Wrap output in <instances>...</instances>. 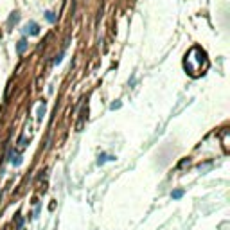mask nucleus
<instances>
[{"label":"nucleus","mask_w":230,"mask_h":230,"mask_svg":"<svg viewBox=\"0 0 230 230\" xmlns=\"http://www.w3.org/2000/svg\"><path fill=\"white\" fill-rule=\"evenodd\" d=\"M45 18H47L49 22H54V20H56V16H54V13H50V11H49V13L45 14Z\"/></svg>","instance_id":"5"},{"label":"nucleus","mask_w":230,"mask_h":230,"mask_svg":"<svg viewBox=\"0 0 230 230\" xmlns=\"http://www.w3.org/2000/svg\"><path fill=\"white\" fill-rule=\"evenodd\" d=\"M86 113H88V108H86V106H83V108H81V111H79V122H77V131H79V129L83 128V124H84Z\"/></svg>","instance_id":"3"},{"label":"nucleus","mask_w":230,"mask_h":230,"mask_svg":"<svg viewBox=\"0 0 230 230\" xmlns=\"http://www.w3.org/2000/svg\"><path fill=\"white\" fill-rule=\"evenodd\" d=\"M25 33H29V34H38L40 33V27H38V23H34V22H29L27 25H25Z\"/></svg>","instance_id":"2"},{"label":"nucleus","mask_w":230,"mask_h":230,"mask_svg":"<svg viewBox=\"0 0 230 230\" xmlns=\"http://www.w3.org/2000/svg\"><path fill=\"white\" fill-rule=\"evenodd\" d=\"M25 49H27V41H25V40H20V41H18V52H23Z\"/></svg>","instance_id":"4"},{"label":"nucleus","mask_w":230,"mask_h":230,"mask_svg":"<svg viewBox=\"0 0 230 230\" xmlns=\"http://www.w3.org/2000/svg\"><path fill=\"white\" fill-rule=\"evenodd\" d=\"M183 67H185L187 72H189V76H192V77L203 76L207 72V68H209V58H207L205 50L201 47H192L185 56Z\"/></svg>","instance_id":"1"}]
</instances>
